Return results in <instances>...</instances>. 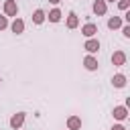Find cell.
<instances>
[{
  "instance_id": "cell-1",
  "label": "cell",
  "mask_w": 130,
  "mask_h": 130,
  "mask_svg": "<svg viewBox=\"0 0 130 130\" xmlns=\"http://www.w3.org/2000/svg\"><path fill=\"white\" fill-rule=\"evenodd\" d=\"M24 118H26L24 112H16V114H12V118H10V128H12V130H20L22 124H24Z\"/></svg>"
},
{
  "instance_id": "cell-2",
  "label": "cell",
  "mask_w": 130,
  "mask_h": 130,
  "mask_svg": "<svg viewBox=\"0 0 130 130\" xmlns=\"http://www.w3.org/2000/svg\"><path fill=\"white\" fill-rule=\"evenodd\" d=\"M91 10H93L95 16H104V14L108 12V2H106V0H93Z\"/></svg>"
},
{
  "instance_id": "cell-3",
  "label": "cell",
  "mask_w": 130,
  "mask_h": 130,
  "mask_svg": "<svg viewBox=\"0 0 130 130\" xmlns=\"http://www.w3.org/2000/svg\"><path fill=\"white\" fill-rule=\"evenodd\" d=\"M18 14V4L16 0H6L4 2V16H16Z\"/></svg>"
},
{
  "instance_id": "cell-4",
  "label": "cell",
  "mask_w": 130,
  "mask_h": 130,
  "mask_svg": "<svg viewBox=\"0 0 130 130\" xmlns=\"http://www.w3.org/2000/svg\"><path fill=\"white\" fill-rule=\"evenodd\" d=\"M95 32H98V24H93V22H85V24L81 26V35L87 37V39L95 37Z\"/></svg>"
},
{
  "instance_id": "cell-5",
  "label": "cell",
  "mask_w": 130,
  "mask_h": 130,
  "mask_svg": "<svg viewBox=\"0 0 130 130\" xmlns=\"http://www.w3.org/2000/svg\"><path fill=\"white\" fill-rule=\"evenodd\" d=\"M83 49H85V51H87L89 55H93V53H98V51H100V41L91 37V39H87V41H85Z\"/></svg>"
},
{
  "instance_id": "cell-6",
  "label": "cell",
  "mask_w": 130,
  "mask_h": 130,
  "mask_svg": "<svg viewBox=\"0 0 130 130\" xmlns=\"http://www.w3.org/2000/svg\"><path fill=\"white\" fill-rule=\"evenodd\" d=\"M112 65H116V67L126 65V53L124 51H114L112 53Z\"/></svg>"
},
{
  "instance_id": "cell-7",
  "label": "cell",
  "mask_w": 130,
  "mask_h": 130,
  "mask_svg": "<svg viewBox=\"0 0 130 130\" xmlns=\"http://www.w3.org/2000/svg\"><path fill=\"white\" fill-rule=\"evenodd\" d=\"M10 30H12L14 35L24 32V20H22V18H18V16H14V20H12V24H10Z\"/></svg>"
},
{
  "instance_id": "cell-8",
  "label": "cell",
  "mask_w": 130,
  "mask_h": 130,
  "mask_svg": "<svg viewBox=\"0 0 130 130\" xmlns=\"http://www.w3.org/2000/svg\"><path fill=\"white\" fill-rule=\"evenodd\" d=\"M83 67H85L87 71H95V69L100 67V63H98V59H95L93 55H87V57L83 59Z\"/></svg>"
},
{
  "instance_id": "cell-9",
  "label": "cell",
  "mask_w": 130,
  "mask_h": 130,
  "mask_svg": "<svg viewBox=\"0 0 130 130\" xmlns=\"http://www.w3.org/2000/svg\"><path fill=\"white\" fill-rule=\"evenodd\" d=\"M112 116H114L116 120H126V118H128V108H126V106H116V108L112 110Z\"/></svg>"
},
{
  "instance_id": "cell-10",
  "label": "cell",
  "mask_w": 130,
  "mask_h": 130,
  "mask_svg": "<svg viewBox=\"0 0 130 130\" xmlns=\"http://www.w3.org/2000/svg\"><path fill=\"white\" fill-rule=\"evenodd\" d=\"M112 85L118 87V89L126 87V75H124V73H116V75L112 77Z\"/></svg>"
},
{
  "instance_id": "cell-11",
  "label": "cell",
  "mask_w": 130,
  "mask_h": 130,
  "mask_svg": "<svg viewBox=\"0 0 130 130\" xmlns=\"http://www.w3.org/2000/svg\"><path fill=\"white\" fill-rule=\"evenodd\" d=\"M81 128V118L79 116H69L67 118V130H79Z\"/></svg>"
},
{
  "instance_id": "cell-12",
  "label": "cell",
  "mask_w": 130,
  "mask_h": 130,
  "mask_svg": "<svg viewBox=\"0 0 130 130\" xmlns=\"http://www.w3.org/2000/svg\"><path fill=\"white\" fill-rule=\"evenodd\" d=\"M65 24H67V28H77V26H79V16H77L75 12H69Z\"/></svg>"
},
{
  "instance_id": "cell-13",
  "label": "cell",
  "mask_w": 130,
  "mask_h": 130,
  "mask_svg": "<svg viewBox=\"0 0 130 130\" xmlns=\"http://www.w3.org/2000/svg\"><path fill=\"white\" fill-rule=\"evenodd\" d=\"M45 18H47V14H45V10H41V8H37V10L32 12V22H35V24H43Z\"/></svg>"
},
{
  "instance_id": "cell-14",
  "label": "cell",
  "mask_w": 130,
  "mask_h": 130,
  "mask_svg": "<svg viewBox=\"0 0 130 130\" xmlns=\"http://www.w3.org/2000/svg\"><path fill=\"white\" fill-rule=\"evenodd\" d=\"M61 16H63V14H61V10H59V8H53V10L47 14L49 22H59V20H61Z\"/></svg>"
},
{
  "instance_id": "cell-15",
  "label": "cell",
  "mask_w": 130,
  "mask_h": 130,
  "mask_svg": "<svg viewBox=\"0 0 130 130\" xmlns=\"http://www.w3.org/2000/svg\"><path fill=\"white\" fill-rule=\"evenodd\" d=\"M120 26H122V18H120V16H112V18H108V28L116 30V28H120Z\"/></svg>"
},
{
  "instance_id": "cell-16",
  "label": "cell",
  "mask_w": 130,
  "mask_h": 130,
  "mask_svg": "<svg viewBox=\"0 0 130 130\" xmlns=\"http://www.w3.org/2000/svg\"><path fill=\"white\" fill-rule=\"evenodd\" d=\"M128 6H130V0H118V8L120 10H128Z\"/></svg>"
},
{
  "instance_id": "cell-17",
  "label": "cell",
  "mask_w": 130,
  "mask_h": 130,
  "mask_svg": "<svg viewBox=\"0 0 130 130\" xmlns=\"http://www.w3.org/2000/svg\"><path fill=\"white\" fill-rule=\"evenodd\" d=\"M120 28H122V35H124L126 39H130V24H122Z\"/></svg>"
},
{
  "instance_id": "cell-18",
  "label": "cell",
  "mask_w": 130,
  "mask_h": 130,
  "mask_svg": "<svg viewBox=\"0 0 130 130\" xmlns=\"http://www.w3.org/2000/svg\"><path fill=\"white\" fill-rule=\"evenodd\" d=\"M8 28V16H0V30Z\"/></svg>"
},
{
  "instance_id": "cell-19",
  "label": "cell",
  "mask_w": 130,
  "mask_h": 130,
  "mask_svg": "<svg viewBox=\"0 0 130 130\" xmlns=\"http://www.w3.org/2000/svg\"><path fill=\"white\" fill-rule=\"evenodd\" d=\"M112 130H126V126H122V124H114Z\"/></svg>"
},
{
  "instance_id": "cell-20",
  "label": "cell",
  "mask_w": 130,
  "mask_h": 130,
  "mask_svg": "<svg viewBox=\"0 0 130 130\" xmlns=\"http://www.w3.org/2000/svg\"><path fill=\"white\" fill-rule=\"evenodd\" d=\"M49 2H51V4H59L61 0H49Z\"/></svg>"
},
{
  "instance_id": "cell-21",
  "label": "cell",
  "mask_w": 130,
  "mask_h": 130,
  "mask_svg": "<svg viewBox=\"0 0 130 130\" xmlns=\"http://www.w3.org/2000/svg\"><path fill=\"white\" fill-rule=\"evenodd\" d=\"M106 2H114V0H106Z\"/></svg>"
}]
</instances>
